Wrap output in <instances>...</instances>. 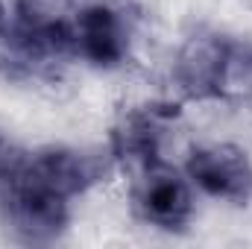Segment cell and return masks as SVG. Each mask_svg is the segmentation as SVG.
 I'll return each instance as SVG.
<instances>
[{"mask_svg": "<svg viewBox=\"0 0 252 249\" xmlns=\"http://www.w3.org/2000/svg\"><path fill=\"white\" fill-rule=\"evenodd\" d=\"M70 53V21L56 18L38 0L0 3V62L12 73H38Z\"/></svg>", "mask_w": 252, "mask_h": 249, "instance_id": "6da1fadb", "label": "cell"}, {"mask_svg": "<svg viewBox=\"0 0 252 249\" xmlns=\"http://www.w3.org/2000/svg\"><path fill=\"white\" fill-rule=\"evenodd\" d=\"M0 208L24 244H50L70 223V199L30 173L27 164L18 179L0 193Z\"/></svg>", "mask_w": 252, "mask_h": 249, "instance_id": "7a4b0ae2", "label": "cell"}, {"mask_svg": "<svg viewBox=\"0 0 252 249\" xmlns=\"http://www.w3.org/2000/svg\"><path fill=\"white\" fill-rule=\"evenodd\" d=\"M185 173L202 193L244 205L252 199V161L235 144L193 147L185 161Z\"/></svg>", "mask_w": 252, "mask_h": 249, "instance_id": "3957f363", "label": "cell"}, {"mask_svg": "<svg viewBox=\"0 0 252 249\" xmlns=\"http://www.w3.org/2000/svg\"><path fill=\"white\" fill-rule=\"evenodd\" d=\"M232 35L199 30L179 47L173 59V82L190 100H220L223 70Z\"/></svg>", "mask_w": 252, "mask_h": 249, "instance_id": "277c9868", "label": "cell"}, {"mask_svg": "<svg viewBox=\"0 0 252 249\" xmlns=\"http://www.w3.org/2000/svg\"><path fill=\"white\" fill-rule=\"evenodd\" d=\"M176 115L179 109L167 103H147V106L129 109L112 129V147H109L112 158L126 167H138V170L158 164L161 138Z\"/></svg>", "mask_w": 252, "mask_h": 249, "instance_id": "5b68a950", "label": "cell"}, {"mask_svg": "<svg viewBox=\"0 0 252 249\" xmlns=\"http://www.w3.org/2000/svg\"><path fill=\"white\" fill-rule=\"evenodd\" d=\"M135 211L144 223L156 229L182 232L193 217V196L188 182L161 161L147 167L135 187Z\"/></svg>", "mask_w": 252, "mask_h": 249, "instance_id": "8992f818", "label": "cell"}, {"mask_svg": "<svg viewBox=\"0 0 252 249\" xmlns=\"http://www.w3.org/2000/svg\"><path fill=\"white\" fill-rule=\"evenodd\" d=\"M73 53L94 67H118L126 59L129 35L121 15L106 3H91L76 12L70 21Z\"/></svg>", "mask_w": 252, "mask_h": 249, "instance_id": "52a82bcc", "label": "cell"}, {"mask_svg": "<svg viewBox=\"0 0 252 249\" xmlns=\"http://www.w3.org/2000/svg\"><path fill=\"white\" fill-rule=\"evenodd\" d=\"M27 158H30V153L21 150L9 135L0 129V193L18 179V173L24 170Z\"/></svg>", "mask_w": 252, "mask_h": 249, "instance_id": "ba28073f", "label": "cell"}]
</instances>
